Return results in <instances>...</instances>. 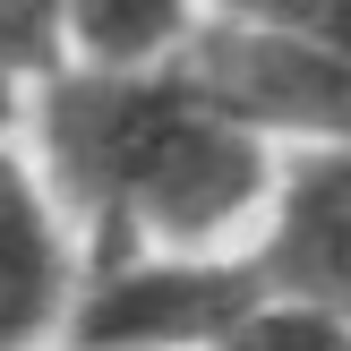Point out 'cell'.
Returning a JSON list of instances; mask_svg holds the SVG:
<instances>
[{"mask_svg":"<svg viewBox=\"0 0 351 351\" xmlns=\"http://www.w3.org/2000/svg\"><path fill=\"white\" fill-rule=\"evenodd\" d=\"M51 51V0H0V69Z\"/></svg>","mask_w":351,"mask_h":351,"instance_id":"obj_9","label":"cell"},{"mask_svg":"<svg viewBox=\"0 0 351 351\" xmlns=\"http://www.w3.org/2000/svg\"><path fill=\"white\" fill-rule=\"evenodd\" d=\"M266 274L291 283L300 300H317V308H351V146L291 171Z\"/></svg>","mask_w":351,"mask_h":351,"instance_id":"obj_4","label":"cell"},{"mask_svg":"<svg viewBox=\"0 0 351 351\" xmlns=\"http://www.w3.org/2000/svg\"><path fill=\"white\" fill-rule=\"evenodd\" d=\"M215 112H232L240 129H308V137H351V51L308 43L283 26H223L197 43L189 69Z\"/></svg>","mask_w":351,"mask_h":351,"instance_id":"obj_2","label":"cell"},{"mask_svg":"<svg viewBox=\"0 0 351 351\" xmlns=\"http://www.w3.org/2000/svg\"><path fill=\"white\" fill-rule=\"evenodd\" d=\"M232 9L257 17V26H283V34H308V43L351 51V0H232Z\"/></svg>","mask_w":351,"mask_h":351,"instance_id":"obj_8","label":"cell"},{"mask_svg":"<svg viewBox=\"0 0 351 351\" xmlns=\"http://www.w3.org/2000/svg\"><path fill=\"white\" fill-rule=\"evenodd\" d=\"M60 317V240L17 163H0V351H26Z\"/></svg>","mask_w":351,"mask_h":351,"instance_id":"obj_5","label":"cell"},{"mask_svg":"<svg viewBox=\"0 0 351 351\" xmlns=\"http://www.w3.org/2000/svg\"><path fill=\"white\" fill-rule=\"evenodd\" d=\"M223 351H351V335H343V317L335 308H317V300H300V308H266V317H240L232 326V343Z\"/></svg>","mask_w":351,"mask_h":351,"instance_id":"obj_7","label":"cell"},{"mask_svg":"<svg viewBox=\"0 0 351 351\" xmlns=\"http://www.w3.org/2000/svg\"><path fill=\"white\" fill-rule=\"evenodd\" d=\"M249 317V274L232 266H112L77 308L86 351H171L215 343Z\"/></svg>","mask_w":351,"mask_h":351,"instance_id":"obj_3","label":"cell"},{"mask_svg":"<svg viewBox=\"0 0 351 351\" xmlns=\"http://www.w3.org/2000/svg\"><path fill=\"white\" fill-rule=\"evenodd\" d=\"M60 9L77 26V43L95 60H112V69L146 60V51H163L180 34V0H60Z\"/></svg>","mask_w":351,"mask_h":351,"instance_id":"obj_6","label":"cell"},{"mask_svg":"<svg viewBox=\"0 0 351 351\" xmlns=\"http://www.w3.org/2000/svg\"><path fill=\"white\" fill-rule=\"evenodd\" d=\"M51 163L103 223H146L206 240L266 189V154L197 86H154L129 69L69 77L51 95Z\"/></svg>","mask_w":351,"mask_h":351,"instance_id":"obj_1","label":"cell"},{"mask_svg":"<svg viewBox=\"0 0 351 351\" xmlns=\"http://www.w3.org/2000/svg\"><path fill=\"white\" fill-rule=\"evenodd\" d=\"M0 120H9V69H0Z\"/></svg>","mask_w":351,"mask_h":351,"instance_id":"obj_10","label":"cell"}]
</instances>
